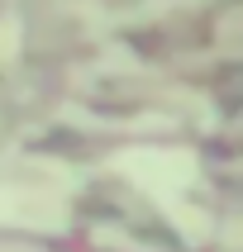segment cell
<instances>
[{
  "label": "cell",
  "mask_w": 243,
  "mask_h": 252,
  "mask_svg": "<svg viewBox=\"0 0 243 252\" xmlns=\"http://www.w3.org/2000/svg\"><path fill=\"white\" fill-rule=\"evenodd\" d=\"M114 167L124 171L134 186H143L167 214H176V219L191 228L186 205H181L186 186L196 181V157H191V153H176V148H134V153L114 157ZM191 233H196V228H191Z\"/></svg>",
  "instance_id": "1"
},
{
  "label": "cell",
  "mask_w": 243,
  "mask_h": 252,
  "mask_svg": "<svg viewBox=\"0 0 243 252\" xmlns=\"http://www.w3.org/2000/svg\"><path fill=\"white\" fill-rule=\"evenodd\" d=\"M14 43H19V24H14V19H5V24H0V62L10 57Z\"/></svg>",
  "instance_id": "3"
},
{
  "label": "cell",
  "mask_w": 243,
  "mask_h": 252,
  "mask_svg": "<svg viewBox=\"0 0 243 252\" xmlns=\"http://www.w3.org/2000/svg\"><path fill=\"white\" fill-rule=\"evenodd\" d=\"M24 205H34V200L14 195V190H0V224H38V228H48L38 214H29Z\"/></svg>",
  "instance_id": "2"
}]
</instances>
